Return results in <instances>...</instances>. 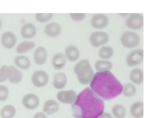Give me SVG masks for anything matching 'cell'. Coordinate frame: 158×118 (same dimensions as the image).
<instances>
[{"label":"cell","instance_id":"cell-14","mask_svg":"<svg viewBox=\"0 0 158 118\" xmlns=\"http://www.w3.org/2000/svg\"><path fill=\"white\" fill-rule=\"evenodd\" d=\"M39 100L38 97L33 94H28L24 96L22 100L23 105L29 110L35 109L39 105Z\"/></svg>","mask_w":158,"mask_h":118},{"label":"cell","instance_id":"cell-4","mask_svg":"<svg viewBox=\"0 0 158 118\" xmlns=\"http://www.w3.org/2000/svg\"><path fill=\"white\" fill-rule=\"evenodd\" d=\"M120 41L123 47L128 49H132L139 45L140 37L139 34L134 32L127 31L122 34Z\"/></svg>","mask_w":158,"mask_h":118},{"label":"cell","instance_id":"cell-8","mask_svg":"<svg viewBox=\"0 0 158 118\" xmlns=\"http://www.w3.org/2000/svg\"><path fill=\"white\" fill-rule=\"evenodd\" d=\"M109 19L106 14L97 13L93 15L90 20L92 26L97 29H101L107 26Z\"/></svg>","mask_w":158,"mask_h":118},{"label":"cell","instance_id":"cell-30","mask_svg":"<svg viewBox=\"0 0 158 118\" xmlns=\"http://www.w3.org/2000/svg\"><path fill=\"white\" fill-rule=\"evenodd\" d=\"M53 15V13H37L35 14V18L39 22L44 23L50 21Z\"/></svg>","mask_w":158,"mask_h":118},{"label":"cell","instance_id":"cell-15","mask_svg":"<svg viewBox=\"0 0 158 118\" xmlns=\"http://www.w3.org/2000/svg\"><path fill=\"white\" fill-rule=\"evenodd\" d=\"M130 112L134 118H142L144 116V103L140 101L133 102L130 108Z\"/></svg>","mask_w":158,"mask_h":118},{"label":"cell","instance_id":"cell-16","mask_svg":"<svg viewBox=\"0 0 158 118\" xmlns=\"http://www.w3.org/2000/svg\"><path fill=\"white\" fill-rule=\"evenodd\" d=\"M66 58L65 55L61 52L54 54L52 59V65L54 69L56 70L62 69L66 63Z\"/></svg>","mask_w":158,"mask_h":118},{"label":"cell","instance_id":"cell-27","mask_svg":"<svg viewBox=\"0 0 158 118\" xmlns=\"http://www.w3.org/2000/svg\"><path fill=\"white\" fill-rule=\"evenodd\" d=\"M15 64L23 70L27 69L31 65V62L27 57L21 56L16 57L14 60Z\"/></svg>","mask_w":158,"mask_h":118},{"label":"cell","instance_id":"cell-32","mask_svg":"<svg viewBox=\"0 0 158 118\" xmlns=\"http://www.w3.org/2000/svg\"><path fill=\"white\" fill-rule=\"evenodd\" d=\"M69 15L73 21L77 22L83 21L86 16V14L85 13H70Z\"/></svg>","mask_w":158,"mask_h":118},{"label":"cell","instance_id":"cell-35","mask_svg":"<svg viewBox=\"0 0 158 118\" xmlns=\"http://www.w3.org/2000/svg\"><path fill=\"white\" fill-rule=\"evenodd\" d=\"M34 118H48L42 112H38L34 115Z\"/></svg>","mask_w":158,"mask_h":118},{"label":"cell","instance_id":"cell-29","mask_svg":"<svg viewBox=\"0 0 158 118\" xmlns=\"http://www.w3.org/2000/svg\"><path fill=\"white\" fill-rule=\"evenodd\" d=\"M15 108L11 105L4 106L1 112V115L2 118H12L16 114Z\"/></svg>","mask_w":158,"mask_h":118},{"label":"cell","instance_id":"cell-24","mask_svg":"<svg viewBox=\"0 0 158 118\" xmlns=\"http://www.w3.org/2000/svg\"><path fill=\"white\" fill-rule=\"evenodd\" d=\"M114 54L113 49L110 46L104 45L99 49L98 56L101 60H109Z\"/></svg>","mask_w":158,"mask_h":118},{"label":"cell","instance_id":"cell-2","mask_svg":"<svg viewBox=\"0 0 158 118\" xmlns=\"http://www.w3.org/2000/svg\"><path fill=\"white\" fill-rule=\"evenodd\" d=\"M123 85L111 72L95 73L90 88L102 100L110 101L120 96Z\"/></svg>","mask_w":158,"mask_h":118},{"label":"cell","instance_id":"cell-31","mask_svg":"<svg viewBox=\"0 0 158 118\" xmlns=\"http://www.w3.org/2000/svg\"><path fill=\"white\" fill-rule=\"evenodd\" d=\"M9 67L4 65L0 68V82L6 81L8 77Z\"/></svg>","mask_w":158,"mask_h":118},{"label":"cell","instance_id":"cell-13","mask_svg":"<svg viewBox=\"0 0 158 118\" xmlns=\"http://www.w3.org/2000/svg\"><path fill=\"white\" fill-rule=\"evenodd\" d=\"M129 80L131 83L136 85H140L144 81V72L141 69L135 68L130 73Z\"/></svg>","mask_w":158,"mask_h":118},{"label":"cell","instance_id":"cell-20","mask_svg":"<svg viewBox=\"0 0 158 118\" xmlns=\"http://www.w3.org/2000/svg\"><path fill=\"white\" fill-rule=\"evenodd\" d=\"M37 33L36 27L34 25L30 22L25 24L21 28V33L25 38L30 39L35 36Z\"/></svg>","mask_w":158,"mask_h":118},{"label":"cell","instance_id":"cell-6","mask_svg":"<svg viewBox=\"0 0 158 118\" xmlns=\"http://www.w3.org/2000/svg\"><path fill=\"white\" fill-rule=\"evenodd\" d=\"M110 36L106 32L96 31L92 32L89 37V41L94 47L98 48L105 45L109 41Z\"/></svg>","mask_w":158,"mask_h":118},{"label":"cell","instance_id":"cell-18","mask_svg":"<svg viewBox=\"0 0 158 118\" xmlns=\"http://www.w3.org/2000/svg\"><path fill=\"white\" fill-rule=\"evenodd\" d=\"M64 55L68 61L73 62L77 61L80 57V52L76 46L70 45L66 48Z\"/></svg>","mask_w":158,"mask_h":118},{"label":"cell","instance_id":"cell-37","mask_svg":"<svg viewBox=\"0 0 158 118\" xmlns=\"http://www.w3.org/2000/svg\"></svg>","mask_w":158,"mask_h":118},{"label":"cell","instance_id":"cell-12","mask_svg":"<svg viewBox=\"0 0 158 118\" xmlns=\"http://www.w3.org/2000/svg\"><path fill=\"white\" fill-rule=\"evenodd\" d=\"M48 52L46 49L43 46L37 47L34 53V60L37 65H43L46 62L48 58Z\"/></svg>","mask_w":158,"mask_h":118},{"label":"cell","instance_id":"cell-21","mask_svg":"<svg viewBox=\"0 0 158 118\" xmlns=\"http://www.w3.org/2000/svg\"><path fill=\"white\" fill-rule=\"evenodd\" d=\"M8 78L9 81L11 83L13 84L18 83L22 80V73L15 67L13 66H10Z\"/></svg>","mask_w":158,"mask_h":118},{"label":"cell","instance_id":"cell-1","mask_svg":"<svg viewBox=\"0 0 158 118\" xmlns=\"http://www.w3.org/2000/svg\"><path fill=\"white\" fill-rule=\"evenodd\" d=\"M74 117L78 118H98L105 111L104 101L87 87L77 96L72 106Z\"/></svg>","mask_w":158,"mask_h":118},{"label":"cell","instance_id":"cell-19","mask_svg":"<svg viewBox=\"0 0 158 118\" xmlns=\"http://www.w3.org/2000/svg\"><path fill=\"white\" fill-rule=\"evenodd\" d=\"M94 67L97 73L111 72L113 67L112 62L109 60H98L95 63Z\"/></svg>","mask_w":158,"mask_h":118},{"label":"cell","instance_id":"cell-22","mask_svg":"<svg viewBox=\"0 0 158 118\" xmlns=\"http://www.w3.org/2000/svg\"><path fill=\"white\" fill-rule=\"evenodd\" d=\"M67 81L65 73L59 72L54 76L53 81V86L57 89H60L65 87Z\"/></svg>","mask_w":158,"mask_h":118},{"label":"cell","instance_id":"cell-23","mask_svg":"<svg viewBox=\"0 0 158 118\" xmlns=\"http://www.w3.org/2000/svg\"><path fill=\"white\" fill-rule=\"evenodd\" d=\"M59 109L58 103L53 100L46 101L44 104L43 111L47 115H50L57 112Z\"/></svg>","mask_w":158,"mask_h":118},{"label":"cell","instance_id":"cell-25","mask_svg":"<svg viewBox=\"0 0 158 118\" xmlns=\"http://www.w3.org/2000/svg\"><path fill=\"white\" fill-rule=\"evenodd\" d=\"M127 110L124 106L121 104L114 105L111 109V114L114 118H125Z\"/></svg>","mask_w":158,"mask_h":118},{"label":"cell","instance_id":"cell-11","mask_svg":"<svg viewBox=\"0 0 158 118\" xmlns=\"http://www.w3.org/2000/svg\"><path fill=\"white\" fill-rule=\"evenodd\" d=\"M62 29L60 24L56 22L49 23L44 26V32L48 37L54 38L60 35Z\"/></svg>","mask_w":158,"mask_h":118},{"label":"cell","instance_id":"cell-33","mask_svg":"<svg viewBox=\"0 0 158 118\" xmlns=\"http://www.w3.org/2000/svg\"><path fill=\"white\" fill-rule=\"evenodd\" d=\"M8 94L7 88L4 85H0V101L6 100L7 99Z\"/></svg>","mask_w":158,"mask_h":118},{"label":"cell","instance_id":"cell-3","mask_svg":"<svg viewBox=\"0 0 158 118\" xmlns=\"http://www.w3.org/2000/svg\"><path fill=\"white\" fill-rule=\"evenodd\" d=\"M73 71L79 82L84 85L90 84L95 74L90 61L87 59L79 61L74 66Z\"/></svg>","mask_w":158,"mask_h":118},{"label":"cell","instance_id":"cell-26","mask_svg":"<svg viewBox=\"0 0 158 118\" xmlns=\"http://www.w3.org/2000/svg\"><path fill=\"white\" fill-rule=\"evenodd\" d=\"M137 92L135 85L131 83H127L123 85L121 94L127 98L134 96Z\"/></svg>","mask_w":158,"mask_h":118},{"label":"cell","instance_id":"cell-17","mask_svg":"<svg viewBox=\"0 0 158 118\" xmlns=\"http://www.w3.org/2000/svg\"><path fill=\"white\" fill-rule=\"evenodd\" d=\"M1 42L4 47L11 49L15 45L17 42L16 37L11 32L7 31L2 34Z\"/></svg>","mask_w":158,"mask_h":118},{"label":"cell","instance_id":"cell-36","mask_svg":"<svg viewBox=\"0 0 158 118\" xmlns=\"http://www.w3.org/2000/svg\"><path fill=\"white\" fill-rule=\"evenodd\" d=\"M2 26V22L1 21V20L0 19V29H1Z\"/></svg>","mask_w":158,"mask_h":118},{"label":"cell","instance_id":"cell-7","mask_svg":"<svg viewBox=\"0 0 158 118\" xmlns=\"http://www.w3.org/2000/svg\"><path fill=\"white\" fill-rule=\"evenodd\" d=\"M126 26L129 29L138 30L144 26V17L140 13H133L127 18L125 21Z\"/></svg>","mask_w":158,"mask_h":118},{"label":"cell","instance_id":"cell-34","mask_svg":"<svg viewBox=\"0 0 158 118\" xmlns=\"http://www.w3.org/2000/svg\"><path fill=\"white\" fill-rule=\"evenodd\" d=\"M98 118H114V117L110 113L105 111Z\"/></svg>","mask_w":158,"mask_h":118},{"label":"cell","instance_id":"cell-10","mask_svg":"<svg viewBox=\"0 0 158 118\" xmlns=\"http://www.w3.org/2000/svg\"><path fill=\"white\" fill-rule=\"evenodd\" d=\"M77 95L75 91L70 90L68 91H61L57 95V100L65 104H73L76 100Z\"/></svg>","mask_w":158,"mask_h":118},{"label":"cell","instance_id":"cell-9","mask_svg":"<svg viewBox=\"0 0 158 118\" xmlns=\"http://www.w3.org/2000/svg\"><path fill=\"white\" fill-rule=\"evenodd\" d=\"M48 81L47 73L43 70H39L34 72L31 77L33 85L37 87L41 88L45 86Z\"/></svg>","mask_w":158,"mask_h":118},{"label":"cell","instance_id":"cell-5","mask_svg":"<svg viewBox=\"0 0 158 118\" xmlns=\"http://www.w3.org/2000/svg\"><path fill=\"white\" fill-rule=\"evenodd\" d=\"M144 60V50L142 48H137L128 53L126 57L127 65L130 67H135L140 65Z\"/></svg>","mask_w":158,"mask_h":118},{"label":"cell","instance_id":"cell-28","mask_svg":"<svg viewBox=\"0 0 158 118\" xmlns=\"http://www.w3.org/2000/svg\"><path fill=\"white\" fill-rule=\"evenodd\" d=\"M35 46V43L33 41H24L19 44L16 50L19 53H25L32 50Z\"/></svg>","mask_w":158,"mask_h":118}]
</instances>
